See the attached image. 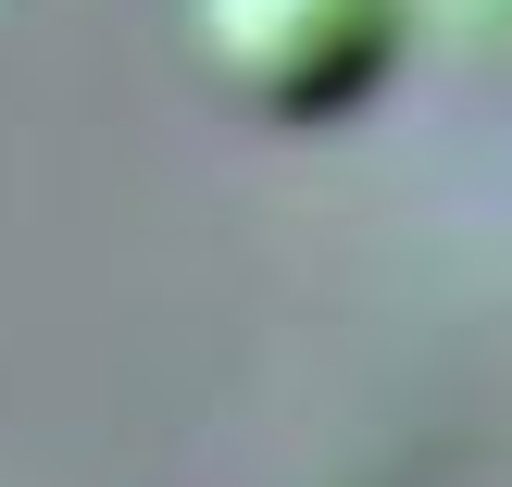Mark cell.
<instances>
[{
  "mask_svg": "<svg viewBox=\"0 0 512 487\" xmlns=\"http://www.w3.org/2000/svg\"><path fill=\"white\" fill-rule=\"evenodd\" d=\"M188 63L250 125H338L388 88L400 0H188Z\"/></svg>",
  "mask_w": 512,
  "mask_h": 487,
  "instance_id": "1",
  "label": "cell"
}]
</instances>
